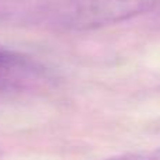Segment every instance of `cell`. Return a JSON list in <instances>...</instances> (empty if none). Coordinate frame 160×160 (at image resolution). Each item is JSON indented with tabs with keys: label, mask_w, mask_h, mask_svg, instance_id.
Here are the masks:
<instances>
[{
	"label": "cell",
	"mask_w": 160,
	"mask_h": 160,
	"mask_svg": "<svg viewBox=\"0 0 160 160\" xmlns=\"http://www.w3.org/2000/svg\"><path fill=\"white\" fill-rule=\"evenodd\" d=\"M160 6V0H62L55 21L62 30L90 31L118 24Z\"/></svg>",
	"instance_id": "cell-1"
},
{
	"label": "cell",
	"mask_w": 160,
	"mask_h": 160,
	"mask_svg": "<svg viewBox=\"0 0 160 160\" xmlns=\"http://www.w3.org/2000/svg\"><path fill=\"white\" fill-rule=\"evenodd\" d=\"M105 160H160V148L150 150H142V152L125 153V155H119Z\"/></svg>",
	"instance_id": "cell-3"
},
{
	"label": "cell",
	"mask_w": 160,
	"mask_h": 160,
	"mask_svg": "<svg viewBox=\"0 0 160 160\" xmlns=\"http://www.w3.org/2000/svg\"><path fill=\"white\" fill-rule=\"evenodd\" d=\"M48 68L25 53L0 47V93L25 91L51 83Z\"/></svg>",
	"instance_id": "cell-2"
}]
</instances>
